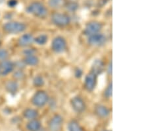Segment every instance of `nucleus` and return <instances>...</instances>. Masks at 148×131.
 <instances>
[{
    "mask_svg": "<svg viewBox=\"0 0 148 131\" xmlns=\"http://www.w3.org/2000/svg\"><path fill=\"white\" fill-rule=\"evenodd\" d=\"M27 10L29 13L40 18L46 17L47 14L46 8L40 2H33L28 7Z\"/></svg>",
    "mask_w": 148,
    "mask_h": 131,
    "instance_id": "obj_1",
    "label": "nucleus"
},
{
    "mask_svg": "<svg viewBox=\"0 0 148 131\" xmlns=\"http://www.w3.org/2000/svg\"><path fill=\"white\" fill-rule=\"evenodd\" d=\"M27 26L25 23L17 22V21H11L5 23L3 26V30L9 34H17L25 31Z\"/></svg>",
    "mask_w": 148,
    "mask_h": 131,
    "instance_id": "obj_2",
    "label": "nucleus"
},
{
    "mask_svg": "<svg viewBox=\"0 0 148 131\" xmlns=\"http://www.w3.org/2000/svg\"><path fill=\"white\" fill-rule=\"evenodd\" d=\"M51 21L57 27H66L70 23L71 19L66 14L56 13L52 15Z\"/></svg>",
    "mask_w": 148,
    "mask_h": 131,
    "instance_id": "obj_3",
    "label": "nucleus"
},
{
    "mask_svg": "<svg viewBox=\"0 0 148 131\" xmlns=\"http://www.w3.org/2000/svg\"><path fill=\"white\" fill-rule=\"evenodd\" d=\"M49 97L44 91H38L34 95L32 99V103L38 107H44L48 101Z\"/></svg>",
    "mask_w": 148,
    "mask_h": 131,
    "instance_id": "obj_4",
    "label": "nucleus"
},
{
    "mask_svg": "<svg viewBox=\"0 0 148 131\" xmlns=\"http://www.w3.org/2000/svg\"><path fill=\"white\" fill-rule=\"evenodd\" d=\"M66 48V42L63 37H57L51 42V49L56 53H62L65 51Z\"/></svg>",
    "mask_w": 148,
    "mask_h": 131,
    "instance_id": "obj_5",
    "label": "nucleus"
},
{
    "mask_svg": "<svg viewBox=\"0 0 148 131\" xmlns=\"http://www.w3.org/2000/svg\"><path fill=\"white\" fill-rule=\"evenodd\" d=\"M102 28V25L97 21H92L88 23L84 30V33L85 35L91 36L92 35L99 33Z\"/></svg>",
    "mask_w": 148,
    "mask_h": 131,
    "instance_id": "obj_6",
    "label": "nucleus"
},
{
    "mask_svg": "<svg viewBox=\"0 0 148 131\" xmlns=\"http://www.w3.org/2000/svg\"><path fill=\"white\" fill-rule=\"evenodd\" d=\"M106 41V38L101 33H96V34L89 36L88 39V42L92 46H99L105 44Z\"/></svg>",
    "mask_w": 148,
    "mask_h": 131,
    "instance_id": "obj_7",
    "label": "nucleus"
},
{
    "mask_svg": "<svg viewBox=\"0 0 148 131\" xmlns=\"http://www.w3.org/2000/svg\"><path fill=\"white\" fill-rule=\"evenodd\" d=\"M63 119L59 115H56L51 118L49 123V128L51 131H60L63 125Z\"/></svg>",
    "mask_w": 148,
    "mask_h": 131,
    "instance_id": "obj_8",
    "label": "nucleus"
},
{
    "mask_svg": "<svg viewBox=\"0 0 148 131\" xmlns=\"http://www.w3.org/2000/svg\"><path fill=\"white\" fill-rule=\"evenodd\" d=\"M71 104L73 109L77 113H82L86 108V105L84 100L78 96L74 97L72 98Z\"/></svg>",
    "mask_w": 148,
    "mask_h": 131,
    "instance_id": "obj_9",
    "label": "nucleus"
},
{
    "mask_svg": "<svg viewBox=\"0 0 148 131\" xmlns=\"http://www.w3.org/2000/svg\"><path fill=\"white\" fill-rule=\"evenodd\" d=\"M97 83V76L90 72L86 76L84 87L88 91H92L95 89Z\"/></svg>",
    "mask_w": 148,
    "mask_h": 131,
    "instance_id": "obj_10",
    "label": "nucleus"
},
{
    "mask_svg": "<svg viewBox=\"0 0 148 131\" xmlns=\"http://www.w3.org/2000/svg\"><path fill=\"white\" fill-rule=\"evenodd\" d=\"M15 65L10 60H3L0 63V75L6 76L13 71Z\"/></svg>",
    "mask_w": 148,
    "mask_h": 131,
    "instance_id": "obj_11",
    "label": "nucleus"
},
{
    "mask_svg": "<svg viewBox=\"0 0 148 131\" xmlns=\"http://www.w3.org/2000/svg\"><path fill=\"white\" fill-rule=\"evenodd\" d=\"M34 38L30 34H25L21 36L18 40V44L21 46H28L33 43Z\"/></svg>",
    "mask_w": 148,
    "mask_h": 131,
    "instance_id": "obj_12",
    "label": "nucleus"
},
{
    "mask_svg": "<svg viewBox=\"0 0 148 131\" xmlns=\"http://www.w3.org/2000/svg\"><path fill=\"white\" fill-rule=\"evenodd\" d=\"M103 68L104 66L103 62L101 60H96L92 66L91 72L94 73L95 76H97L99 74H101L102 73V71H103Z\"/></svg>",
    "mask_w": 148,
    "mask_h": 131,
    "instance_id": "obj_13",
    "label": "nucleus"
},
{
    "mask_svg": "<svg viewBox=\"0 0 148 131\" xmlns=\"http://www.w3.org/2000/svg\"><path fill=\"white\" fill-rule=\"evenodd\" d=\"M95 113L96 115L101 118L107 117L109 115V111L106 107L101 105H97L95 108Z\"/></svg>",
    "mask_w": 148,
    "mask_h": 131,
    "instance_id": "obj_14",
    "label": "nucleus"
},
{
    "mask_svg": "<svg viewBox=\"0 0 148 131\" xmlns=\"http://www.w3.org/2000/svg\"><path fill=\"white\" fill-rule=\"evenodd\" d=\"M27 127L29 131H38L41 127V123L36 119H32L27 124Z\"/></svg>",
    "mask_w": 148,
    "mask_h": 131,
    "instance_id": "obj_15",
    "label": "nucleus"
},
{
    "mask_svg": "<svg viewBox=\"0 0 148 131\" xmlns=\"http://www.w3.org/2000/svg\"><path fill=\"white\" fill-rule=\"evenodd\" d=\"M24 63L27 65L29 66H36L37 64L39 63V59H38L36 56L34 55H30L25 56V59H24Z\"/></svg>",
    "mask_w": 148,
    "mask_h": 131,
    "instance_id": "obj_16",
    "label": "nucleus"
},
{
    "mask_svg": "<svg viewBox=\"0 0 148 131\" xmlns=\"http://www.w3.org/2000/svg\"><path fill=\"white\" fill-rule=\"evenodd\" d=\"M18 83L15 81H9L5 85V88L8 91L12 94H15L18 90Z\"/></svg>",
    "mask_w": 148,
    "mask_h": 131,
    "instance_id": "obj_17",
    "label": "nucleus"
},
{
    "mask_svg": "<svg viewBox=\"0 0 148 131\" xmlns=\"http://www.w3.org/2000/svg\"><path fill=\"white\" fill-rule=\"evenodd\" d=\"M24 116L29 120L35 119L38 115V113L36 110L33 109H27L24 111L23 113Z\"/></svg>",
    "mask_w": 148,
    "mask_h": 131,
    "instance_id": "obj_18",
    "label": "nucleus"
},
{
    "mask_svg": "<svg viewBox=\"0 0 148 131\" xmlns=\"http://www.w3.org/2000/svg\"><path fill=\"white\" fill-rule=\"evenodd\" d=\"M69 131H83L79 124L75 121H72L68 125Z\"/></svg>",
    "mask_w": 148,
    "mask_h": 131,
    "instance_id": "obj_19",
    "label": "nucleus"
},
{
    "mask_svg": "<svg viewBox=\"0 0 148 131\" xmlns=\"http://www.w3.org/2000/svg\"><path fill=\"white\" fill-rule=\"evenodd\" d=\"M64 3V0H49V6L51 8H60Z\"/></svg>",
    "mask_w": 148,
    "mask_h": 131,
    "instance_id": "obj_20",
    "label": "nucleus"
},
{
    "mask_svg": "<svg viewBox=\"0 0 148 131\" xmlns=\"http://www.w3.org/2000/svg\"><path fill=\"white\" fill-rule=\"evenodd\" d=\"M34 42L39 45H44L47 42V37L46 35H41L34 38Z\"/></svg>",
    "mask_w": 148,
    "mask_h": 131,
    "instance_id": "obj_21",
    "label": "nucleus"
},
{
    "mask_svg": "<svg viewBox=\"0 0 148 131\" xmlns=\"http://www.w3.org/2000/svg\"><path fill=\"white\" fill-rule=\"evenodd\" d=\"M33 83H34V85L36 87H41L44 85V80L42 76H38L36 77H35L34 81H33Z\"/></svg>",
    "mask_w": 148,
    "mask_h": 131,
    "instance_id": "obj_22",
    "label": "nucleus"
},
{
    "mask_svg": "<svg viewBox=\"0 0 148 131\" xmlns=\"http://www.w3.org/2000/svg\"><path fill=\"white\" fill-rule=\"evenodd\" d=\"M112 92H113V85L112 83H109V85L107 86L106 89L104 91V96L106 98H110L112 96Z\"/></svg>",
    "mask_w": 148,
    "mask_h": 131,
    "instance_id": "obj_23",
    "label": "nucleus"
},
{
    "mask_svg": "<svg viewBox=\"0 0 148 131\" xmlns=\"http://www.w3.org/2000/svg\"><path fill=\"white\" fill-rule=\"evenodd\" d=\"M9 56L8 52L5 49H0V61H3L7 60Z\"/></svg>",
    "mask_w": 148,
    "mask_h": 131,
    "instance_id": "obj_24",
    "label": "nucleus"
},
{
    "mask_svg": "<svg viewBox=\"0 0 148 131\" xmlns=\"http://www.w3.org/2000/svg\"><path fill=\"white\" fill-rule=\"evenodd\" d=\"M14 78H16V79L21 80L23 78H24V73L22 71H17L14 73Z\"/></svg>",
    "mask_w": 148,
    "mask_h": 131,
    "instance_id": "obj_25",
    "label": "nucleus"
},
{
    "mask_svg": "<svg viewBox=\"0 0 148 131\" xmlns=\"http://www.w3.org/2000/svg\"><path fill=\"white\" fill-rule=\"evenodd\" d=\"M34 49H27L24 51V54L27 56H30V55H34Z\"/></svg>",
    "mask_w": 148,
    "mask_h": 131,
    "instance_id": "obj_26",
    "label": "nucleus"
},
{
    "mask_svg": "<svg viewBox=\"0 0 148 131\" xmlns=\"http://www.w3.org/2000/svg\"><path fill=\"white\" fill-rule=\"evenodd\" d=\"M16 3H17V2H16V0H10V1L8 2L9 6L10 7H12V8L14 6H15Z\"/></svg>",
    "mask_w": 148,
    "mask_h": 131,
    "instance_id": "obj_27",
    "label": "nucleus"
},
{
    "mask_svg": "<svg viewBox=\"0 0 148 131\" xmlns=\"http://www.w3.org/2000/svg\"><path fill=\"white\" fill-rule=\"evenodd\" d=\"M112 71H113V70H112V61H111V62L109 64L108 68H107V73H108L109 75H111Z\"/></svg>",
    "mask_w": 148,
    "mask_h": 131,
    "instance_id": "obj_28",
    "label": "nucleus"
},
{
    "mask_svg": "<svg viewBox=\"0 0 148 131\" xmlns=\"http://www.w3.org/2000/svg\"><path fill=\"white\" fill-rule=\"evenodd\" d=\"M76 72L77 73V74H76V77H80L81 76H82V71L81 70H80L79 69H78V70H77L76 71Z\"/></svg>",
    "mask_w": 148,
    "mask_h": 131,
    "instance_id": "obj_29",
    "label": "nucleus"
},
{
    "mask_svg": "<svg viewBox=\"0 0 148 131\" xmlns=\"http://www.w3.org/2000/svg\"><path fill=\"white\" fill-rule=\"evenodd\" d=\"M104 131H109V130H104Z\"/></svg>",
    "mask_w": 148,
    "mask_h": 131,
    "instance_id": "obj_30",
    "label": "nucleus"
}]
</instances>
